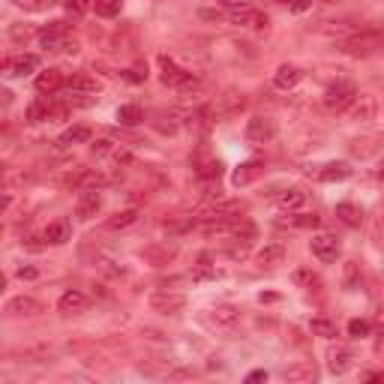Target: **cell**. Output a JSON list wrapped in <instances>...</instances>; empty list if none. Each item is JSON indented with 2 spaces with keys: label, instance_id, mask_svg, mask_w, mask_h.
<instances>
[{
  "label": "cell",
  "instance_id": "46",
  "mask_svg": "<svg viewBox=\"0 0 384 384\" xmlns=\"http://www.w3.org/2000/svg\"><path fill=\"white\" fill-rule=\"evenodd\" d=\"M247 381H249V384H252V381H267V372H264V370H256V372L247 375Z\"/></svg>",
  "mask_w": 384,
  "mask_h": 384
},
{
  "label": "cell",
  "instance_id": "18",
  "mask_svg": "<svg viewBox=\"0 0 384 384\" xmlns=\"http://www.w3.org/2000/svg\"><path fill=\"white\" fill-rule=\"evenodd\" d=\"M192 168H195V174H199L201 181H219V177H223V162L219 159H204L201 153L192 159Z\"/></svg>",
  "mask_w": 384,
  "mask_h": 384
},
{
  "label": "cell",
  "instance_id": "33",
  "mask_svg": "<svg viewBox=\"0 0 384 384\" xmlns=\"http://www.w3.org/2000/svg\"><path fill=\"white\" fill-rule=\"evenodd\" d=\"M309 330H313L315 337H324V339H337V337H339L337 324H333V321H328V318H313V324H309Z\"/></svg>",
  "mask_w": 384,
  "mask_h": 384
},
{
  "label": "cell",
  "instance_id": "4",
  "mask_svg": "<svg viewBox=\"0 0 384 384\" xmlns=\"http://www.w3.org/2000/svg\"><path fill=\"white\" fill-rule=\"evenodd\" d=\"M379 48H384V36L381 34H357L342 43V52L346 54H354V57H370L375 54Z\"/></svg>",
  "mask_w": 384,
  "mask_h": 384
},
{
  "label": "cell",
  "instance_id": "29",
  "mask_svg": "<svg viewBox=\"0 0 384 384\" xmlns=\"http://www.w3.org/2000/svg\"><path fill=\"white\" fill-rule=\"evenodd\" d=\"M54 105L45 102V100H36L34 105H27V124H43V120L52 117Z\"/></svg>",
  "mask_w": 384,
  "mask_h": 384
},
{
  "label": "cell",
  "instance_id": "38",
  "mask_svg": "<svg viewBox=\"0 0 384 384\" xmlns=\"http://www.w3.org/2000/svg\"><path fill=\"white\" fill-rule=\"evenodd\" d=\"M370 321H363V318H354V321H348V337L351 339H366L370 337Z\"/></svg>",
  "mask_w": 384,
  "mask_h": 384
},
{
  "label": "cell",
  "instance_id": "1",
  "mask_svg": "<svg viewBox=\"0 0 384 384\" xmlns=\"http://www.w3.org/2000/svg\"><path fill=\"white\" fill-rule=\"evenodd\" d=\"M159 78H162V84H166V87H174V91H181V93H195V91H199V78H195L192 72L181 69L166 54L159 57Z\"/></svg>",
  "mask_w": 384,
  "mask_h": 384
},
{
  "label": "cell",
  "instance_id": "25",
  "mask_svg": "<svg viewBox=\"0 0 384 384\" xmlns=\"http://www.w3.org/2000/svg\"><path fill=\"white\" fill-rule=\"evenodd\" d=\"M337 219L342 225H348V228H361L363 214H361V207H357V204L342 201V204H337Z\"/></svg>",
  "mask_w": 384,
  "mask_h": 384
},
{
  "label": "cell",
  "instance_id": "34",
  "mask_svg": "<svg viewBox=\"0 0 384 384\" xmlns=\"http://www.w3.org/2000/svg\"><path fill=\"white\" fill-rule=\"evenodd\" d=\"M282 223L285 225H294V228H318V225H321V216H315V214L313 216H306V214H289Z\"/></svg>",
  "mask_w": 384,
  "mask_h": 384
},
{
  "label": "cell",
  "instance_id": "6",
  "mask_svg": "<svg viewBox=\"0 0 384 384\" xmlns=\"http://www.w3.org/2000/svg\"><path fill=\"white\" fill-rule=\"evenodd\" d=\"M183 306H186L183 294H174V291H157V294H150V309H153V313L177 315V313H183Z\"/></svg>",
  "mask_w": 384,
  "mask_h": 384
},
{
  "label": "cell",
  "instance_id": "14",
  "mask_svg": "<svg viewBox=\"0 0 384 384\" xmlns=\"http://www.w3.org/2000/svg\"><path fill=\"white\" fill-rule=\"evenodd\" d=\"M231 24H238V27H249V30H261V27H267V15L252 10V6H247V10H234L231 12Z\"/></svg>",
  "mask_w": 384,
  "mask_h": 384
},
{
  "label": "cell",
  "instance_id": "9",
  "mask_svg": "<svg viewBox=\"0 0 384 384\" xmlns=\"http://www.w3.org/2000/svg\"><path fill=\"white\" fill-rule=\"evenodd\" d=\"M375 111H379V102H375V96H370V93H357V100L348 105V117L357 120V124L375 120Z\"/></svg>",
  "mask_w": 384,
  "mask_h": 384
},
{
  "label": "cell",
  "instance_id": "2",
  "mask_svg": "<svg viewBox=\"0 0 384 384\" xmlns=\"http://www.w3.org/2000/svg\"><path fill=\"white\" fill-rule=\"evenodd\" d=\"M39 43H43L45 52H67V54H78V43L69 39V27L63 21H54L52 27H45L39 34Z\"/></svg>",
  "mask_w": 384,
  "mask_h": 384
},
{
  "label": "cell",
  "instance_id": "3",
  "mask_svg": "<svg viewBox=\"0 0 384 384\" xmlns=\"http://www.w3.org/2000/svg\"><path fill=\"white\" fill-rule=\"evenodd\" d=\"M354 100H357V91H354V84H348V81L330 84L328 91H324V109L328 111H348V105Z\"/></svg>",
  "mask_w": 384,
  "mask_h": 384
},
{
  "label": "cell",
  "instance_id": "10",
  "mask_svg": "<svg viewBox=\"0 0 384 384\" xmlns=\"http://www.w3.org/2000/svg\"><path fill=\"white\" fill-rule=\"evenodd\" d=\"M243 105H247V100H243L240 91H225L223 96H216L210 111H214V117H228V114H238Z\"/></svg>",
  "mask_w": 384,
  "mask_h": 384
},
{
  "label": "cell",
  "instance_id": "49",
  "mask_svg": "<svg viewBox=\"0 0 384 384\" xmlns=\"http://www.w3.org/2000/svg\"><path fill=\"white\" fill-rule=\"evenodd\" d=\"M370 379H372V381H384V372H381V375H370Z\"/></svg>",
  "mask_w": 384,
  "mask_h": 384
},
{
  "label": "cell",
  "instance_id": "13",
  "mask_svg": "<svg viewBox=\"0 0 384 384\" xmlns=\"http://www.w3.org/2000/svg\"><path fill=\"white\" fill-rule=\"evenodd\" d=\"M300 81H304V69L294 67V63H282V67L273 72V84L280 87V91H291Z\"/></svg>",
  "mask_w": 384,
  "mask_h": 384
},
{
  "label": "cell",
  "instance_id": "31",
  "mask_svg": "<svg viewBox=\"0 0 384 384\" xmlns=\"http://www.w3.org/2000/svg\"><path fill=\"white\" fill-rule=\"evenodd\" d=\"M258 261L264 267H276V264H282L285 261V249L280 247V243H271V247H264L258 252Z\"/></svg>",
  "mask_w": 384,
  "mask_h": 384
},
{
  "label": "cell",
  "instance_id": "23",
  "mask_svg": "<svg viewBox=\"0 0 384 384\" xmlns=\"http://www.w3.org/2000/svg\"><path fill=\"white\" fill-rule=\"evenodd\" d=\"M261 171H264V162L261 159H249V162H243V166L234 171V186H247V183H252L256 177H261Z\"/></svg>",
  "mask_w": 384,
  "mask_h": 384
},
{
  "label": "cell",
  "instance_id": "8",
  "mask_svg": "<svg viewBox=\"0 0 384 384\" xmlns=\"http://www.w3.org/2000/svg\"><path fill=\"white\" fill-rule=\"evenodd\" d=\"M276 135V120L271 117H252L247 124V142L249 144H267Z\"/></svg>",
  "mask_w": 384,
  "mask_h": 384
},
{
  "label": "cell",
  "instance_id": "36",
  "mask_svg": "<svg viewBox=\"0 0 384 384\" xmlns=\"http://www.w3.org/2000/svg\"><path fill=\"white\" fill-rule=\"evenodd\" d=\"M93 10L102 19H114V15H120V10H124V0H96Z\"/></svg>",
  "mask_w": 384,
  "mask_h": 384
},
{
  "label": "cell",
  "instance_id": "43",
  "mask_svg": "<svg viewBox=\"0 0 384 384\" xmlns=\"http://www.w3.org/2000/svg\"><path fill=\"white\" fill-rule=\"evenodd\" d=\"M93 153H96V157H109V153H114V142H109V138L96 142L93 144Z\"/></svg>",
  "mask_w": 384,
  "mask_h": 384
},
{
  "label": "cell",
  "instance_id": "5",
  "mask_svg": "<svg viewBox=\"0 0 384 384\" xmlns=\"http://www.w3.org/2000/svg\"><path fill=\"white\" fill-rule=\"evenodd\" d=\"M309 247H313V256L318 261H324V264H330V261H337L339 258V238L337 234H328V231H321V234H315L313 240H309Z\"/></svg>",
  "mask_w": 384,
  "mask_h": 384
},
{
  "label": "cell",
  "instance_id": "24",
  "mask_svg": "<svg viewBox=\"0 0 384 384\" xmlns=\"http://www.w3.org/2000/svg\"><path fill=\"white\" fill-rule=\"evenodd\" d=\"M135 223H138V210L129 207V210H117V214H111L109 219H105V228H109V231H124V228L135 225Z\"/></svg>",
  "mask_w": 384,
  "mask_h": 384
},
{
  "label": "cell",
  "instance_id": "12",
  "mask_svg": "<svg viewBox=\"0 0 384 384\" xmlns=\"http://www.w3.org/2000/svg\"><path fill=\"white\" fill-rule=\"evenodd\" d=\"M39 67V57L36 54H10L3 60V72L6 76H30Z\"/></svg>",
  "mask_w": 384,
  "mask_h": 384
},
{
  "label": "cell",
  "instance_id": "30",
  "mask_svg": "<svg viewBox=\"0 0 384 384\" xmlns=\"http://www.w3.org/2000/svg\"><path fill=\"white\" fill-rule=\"evenodd\" d=\"M87 138H91V129L87 126H72V129H67V133L57 138V147H72V144L87 142Z\"/></svg>",
  "mask_w": 384,
  "mask_h": 384
},
{
  "label": "cell",
  "instance_id": "35",
  "mask_svg": "<svg viewBox=\"0 0 384 384\" xmlns=\"http://www.w3.org/2000/svg\"><path fill=\"white\" fill-rule=\"evenodd\" d=\"M294 285H300V289H313V285H321V280H318V273H313L309 267H297V271L291 273Z\"/></svg>",
  "mask_w": 384,
  "mask_h": 384
},
{
  "label": "cell",
  "instance_id": "20",
  "mask_svg": "<svg viewBox=\"0 0 384 384\" xmlns=\"http://www.w3.org/2000/svg\"><path fill=\"white\" fill-rule=\"evenodd\" d=\"M282 379L285 381H291V384H306V381H315L318 379V372H315V366L313 363H291L289 370L282 372Z\"/></svg>",
  "mask_w": 384,
  "mask_h": 384
},
{
  "label": "cell",
  "instance_id": "48",
  "mask_svg": "<svg viewBox=\"0 0 384 384\" xmlns=\"http://www.w3.org/2000/svg\"><path fill=\"white\" fill-rule=\"evenodd\" d=\"M375 321H379V328H381V330H384V306H381V309H379V315H375Z\"/></svg>",
  "mask_w": 384,
  "mask_h": 384
},
{
  "label": "cell",
  "instance_id": "40",
  "mask_svg": "<svg viewBox=\"0 0 384 384\" xmlns=\"http://www.w3.org/2000/svg\"><path fill=\"white\" fill-rule=\"evenodd\" d=\"M142 256H144V258H150L153 264H168V258L174 256V249H168V247H159V249H144Z\"/></svg>",
  "mask_w": 384,
  "mask_h": 384
},
{
  "label": "cell",
  "instance_id": "51",
  "mask_svg": "<svg viewBox=\"0 0 384 384\" xmlns=\"http://www.w3.org/2000/svg\"><path fill=\"white\" fill-rule=\"evenodd\" d=\"M321 3H339V0H321Z\"/></svg>",
  "mask_w": 384,
  "mask_h": 384
},
{
  "label": "cell",
  "instance_id": "47",
  "mask_svg": "<svg viewBox=\"0 0 384 384\" xmlns=\"http://www.w3.org/2000/svg\"><path fill=\"white\" fill-rule=\"evenodd\" d=\"M289 6H291L294 12H304L306 6H309V0H289Z\"/></svg>",
  "mask_w": 384,
  "mask_h": 384
},
{
  "label": "cell",
  "instance_id": "37",
  "mask_svg": "<svg viewBox=\"0 0 384 384\" xmlns=\"http://www.w3.org/2000/svg\"><path fill=\"white\" fill-rule=\"evenodd\" d=\"M12 6L19 10H27V12H45L54 6V0H12Z\"/></svg>",
  "mask_w": 384,
  "mask_h": 384
},
{
  "label": "cell",
  "instance_id": "17",
  "mask_svg": "<svg viewBox=\"0 0 384 384\" xmlns=\"http://www.w3.org/2000/svg\"><path fill=\"white\" fill-rule=\"evenodd\" d=\"M100 81L93 76H87V72H76V76L67 78V91L69 93H100Z\"/></svg>",
  "mask_w": 384,
  "mask_h": 384
},
{
  "label": "cell",
  "instance_id": "39",
  "mask_svg": "<svg viewBox=\"0 0 384 384\" xmlns=\"http://www.w3.org/2000/svg\"><path fill=\"white\" fill-rule=\"evenodd\" d=\"M63 6H67L69 15H87L96 6V0H67Z\"/></svg>",
  "mask_w": 384,
  "mask_h": 384
},
{
  "label": "cell",
  "instance_id": "7",
  "mask_svg": "<svg viewBox=\"0 0 384 384\" xmlns=\"http://www.w3.org/2000/svg\"><path fill=\"white\" fill-rule=\"evenodd\" d=\"M100 207H102V195H100V190H96V186H81L78 201H76V216H78V219H93Z\"/></svg>",
  "mask_w": 384,
  "mask_h": 384
},
{
  "label": "cell",
  "instance_id": "32",
  "mask_svg": "<svg viewBox=\"0 0 384 384\" xmlns=\"http://www.w3.org/2000/svg\"><path fill=\"white\" fill-rule=\"evenodd\" d=\"M117 120L124 126H138L144 120V111L138 109V105H120V109H117Z\"/></svg>",
  "mask_w": 384,
  "mask_h": 384
},
{
  "label": "cell",
  "instance_id": "11",
  "mask_svg": "<svg viewBox=\"0 0 384 384\" xmlns=\"http://www.w3.org/2000/svg\"><path fill=\"white\" fill-rule=\"evenodd\" d=\"M324 357H328V370H330L333 375L348 372V370H351V363H354V351H351L348 346H330Z\"/></svg>",
  "mask_w": 384,
  "mask_h": 384
},
{
  "label": "cell",
  "instance_id": "44",
  "mask_svg": "<svg viewBox=\"0 0 384 384\" xmlns=\"http://www.w3.org/2000/svg\"><path fill=\"white\" fill-rule=\"evenodd\" d=\"M219 3L228 10H247V6H252V0H219Z\"/></svg>",
  "mask_w": 384,
  "mask_h": 384
},
{
  "label": "cell",
  "instance_id": "15",
  "mask_svg": "<svg viewBox=\"0 0 384 384\" xmlns=\"http://www.w3.org/2000/svg\"><path fill=\"white\" fill-rule=\"evenodd\" d=\"M273 201H276V207H282V210H300L306 204V192L297 190V186H289V190L276 192Z\"/></svg>",
  "mask_w": 384,
  "mask_h": 384
},
{
  "label": "cell",
  "instance_id": "42",
  "mask_svg": "<svg viewBox=\"0 0 384 384\" xmlns=\"http://www.w3.org/2000/svg\"><path fill=\"white\" fill-rule=\"evenodd\" d=\"M10 36L15 39V43H24V39L34 36V30H30V27H21V24H12V27H10Z\"/></svg>",
  "mask_w": 384,
  "mask_h": 384
},
{
  "label": "cell",
  "instance_id": "16",
  "mask_svg": "<svg viewBox=\"0 0 384 384\" xmlns=\"http://www.w3.org/2000/svg\"><path fill=\"white\" fill-rule=\"evenodd\" d=\"M84 306H87V297L81 291H76V289L63 291L60 300H57V309H60L63 315H78V313H84Z\"/></svg>",
  "mask_w": 384,
  "mask_h": 384
},
{
  "label": "cell",
  "instance_id": "28",
  "mask_svg": "<svg viewBox=\"0 0 384 384\" xmlns=\"http://www.w3.org/2000/svg\"><path fill=\"white\" fill-rule=\"evenodd\" d=\"M238 318H240V313L234 306H228V304L210 309V321L219 324V328H231V324H238Z\"/></svg>",
  "mask_w": 384,
  "mask_h": 384
},
{
  "label": "cell",
  "instance_id": "26",
  "mask_svg": "<svg viewBox=\"0 0 384 384\" xmlns=\"http://www.w3.org/2000/svg\"><path fill=\"white\" fill-rule=\"evenodd\" d=\"M192 225H195L192 216H174V219H168V223H162V234H166L168 240L171 238H181V234L192 231Z\"/></svg>",
  "mask_w": 384,
  "mask_h": 384
},
{
  "label": "cell",
  "instance_id": "21",
  "mask_svg": "<svg viewBox=\"0 0 384 384\" xmlns=\"http://www.w3.org/2000/svg\"><path fill=\"white\" fill-rule=\"evenodd\" d=\"M72 238V228H69V223L67 219H57V223H52L43 231V240L45 243H52V247H63V243H67Z\"/></svg>",
  "mask_w": 384,
  "mask_h": 384
},
{
  "label": "cell",
  "instance_id": "45",
  "mask_svg": "<svg viewBox=\"0 0 384 384\" xmlns=\"http://www.w3.org/2000/svg\"><path fill=\"white\" fill-rule=\"evenodd\" d=\"M39 271L36 267H19V280H36Z\"/></svg>",
  "mask_w": 384,
  "mask_h": 384
},
{
  "label": "cell",
  "instance_id": "50",
  "mask_svg": "<svg viewBox=\"0 0 384 384\" xmlns=\"http://www.w3.org/2000/svg\"><path fill=\"white\" fill-rule=\"evenodd\" d=\"M379 177H381V181H384V162H381V166H379Z\"/></svg>",
  "mask_w": 384,
  "mask_h": 384
},
{
  "label": "cell",
  "instance_id": "41",
  "mask_svg": "<svg viewBox=\"0 0 384 384\" xmlns=\"http://www.w3.org/2000/svg\"><path fill=\"white\" fill-rule=\"evenodd\" d=\"M124 78L133 81V84H142V81L147 78V67H144V63H135V67H129V69L124 72Z\"/></svg>",
  "mask_w": 384,
  "mask_h": 384
},
{
  "label": "cell",
  "instance_id": "19",
  "mask_svg": "<svg viewBox=\"0 0 384 384\" xmlns=\"http://www.w3.org/2000/svg\"><path fill=\"white\" fill-rule=\"evenodd\" d=\"M348 177H351L348 162H328V166L318 168V181L324 183H339V181H348Z\"/></svg>",
  "mask_w": 384,
  "mask_h": 384
},
{
  "label": "cell",
  "instance_id": "27",
  "mask_svg": "<svg viewBox=\"0 0 384 384\" xmlns=\"http://www.w3.org/2000/svg\"><path fill=\"white\" fill-rule=\"evenodd\" d=\"M63 84V72L60 69H45L36 76V91L39 93H54Z\"/></svg>",
  "mask_w": 384,
  "mask_h": 384
},
{
  "label": "cell",
  "instance_id": "22",
  "mask_svg": "<svg viewBox=\"0 0 384 384\" xmlns=\"http://www.w3.org/2000/svg\"><path fill=\"white\" fill-rule=\"evenodd\" d=\"M39 309H43V306H39L34 297H24V294H21V297H12L10 304H6L3 313L10 318H19V315H36Z\"/></svg>",
  "mask_w": 384,
  "mask_h": 384
}]
</instances>
